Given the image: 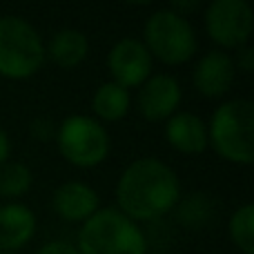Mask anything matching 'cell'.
<instances>
[{"instance_id": "obj_20", "label": "cell", "mask_w": 254, "mask_h": 254, "mask_svg": "<svg viewBox=\"0 0 254 254\" xmlns=\"http://www.w3.org/2000/svg\"><path fill=\"white\" fill-rule=\"evenodd\" d=\"M36 254H78V250H76V246H71L67 241H49Z\"/></svg>"}, {"instance_id": "obj_21", "label": "cell", "mask_w": 254, "mask_h": 254, "mask_svg": "<svg viewBox=\"0 0 254 254\" xmlns=\"http://www.w3.org/2000/svg\"><path fill=\"white\" fill-rule=\"evenodd\" d=\"M9 154H11V143H9L7 131L0 127V165H4V161L9 158Z\"/></svg>"}, {"instance_id": "obj_17", "label": "cell", "mask_w": 254, "mask_h": 254, "mask_svg": "<svg viewBox=\"0 0 254 254\" xmlns=\"http://www.w3.org/2000/svg\"><path fill=\"white\" fill-rule=\"evenodd\" d=\"M31 188V172L25 163L0 165V196L18 198Z\"/></svg>"}, {"instance_id": "obj_7", "label": "cell", "mask_w": 254, "mask_h": 254, "mask_svg": "<svg viewBox=\"0 0 254 254\" xmlns=\"http://www.w3.org/2000/svg\"><path fill=\"white\" fill-rule=\"evenodd\" d=\"M252 27L254 16L246 0H214L205 11L207 34L225 49H239L248 45Z\"/></svg>"}, {"instance_id": "obj_19", "label": "cell", "mask_w": 254, "mask_h": 254, "mask_svg": "<svg viewBox=\"0 0 254 254\" xmlns=\"http://www.w3.org/2000/svg\"><path fill=\"white\" fill-rule=\"evenodd\" d=\"M234 67L241 71H246V74H250L254 69V49L250 45H243V47L237 49V61H234Z\"/></svg>"}, {"instance_id": "obj_3", "label": "cell", "mask_w": 254, "mask_h": 254, "mask_svg": "<svg viewBox=\"0 0 254 254\" xmlns=\"http://www.w3.org/2000/svg\"><path fill=\"white\" fill-rule=\"evenodd\" d=\"M78 254H147V239L138 223L116 207H98L78 232Z\"/></svg>"}, {"instance_id": "obj_4", "label": "cell", "mask_w": 254, "mask_h": 254, "mask_svg": "<svg viewBox=\"0 0 254 254\" xmlns=\"http://www.w3.org/2000/svg\"><path fill=\"white\" fill-rule=\"evenodd\" d=\"M45 58L43 38L29 20L0 16V76L9 80L31 78Z\"/></svg>"}, {"instance_id": "obj_11", "label": "cell", "mask_w": 254, "mask_h": 254, "mask_svg": "<svg viewBox=\"0 0 254 254\" xmlns=\"http://www.w3.org/2000/svg\"><path fill=\"white\" fill-rule=\"evenodd\" d=\"M52 205L61 219L69 223H85L98 210V194L83 181H67L56 188Z\"/></svg>"}, {"instance_id": "obj_5", "label": "cell", "mask_w": 254, "mask_h": 254, "mask_svg": "<svg viewBox=\"0 0 254 254\" xmlns=\"http://www.w3.org/2000/svg\"><path fill=\"white\" fill-rule=\"evenodd\" d=\"M145 47L152 56L167 65L188 63L196 54L198 40L196 31L190 20L181 13L167 9H158L145 22Z\"/></svg>"}, {"instance_id": "obj_22", "label": "cell", "mask_w": 254, "mask_h": 254, "mask_svg": "<svg viewBox=\"0 0 254 254\" xmlns=\"http://www.w3.org/2000/svg\"><path fill=\"white\" fill-rule=\"evenodd\" d=\"M0 254H16V252H0Z\"/></svg>"}, {"instance_id": "obj_10", "label": "cell", "mask_w": 254, "mask_h": 254, "mask_svg": "<svg viewBox=\"0 0 254 254\" xmlns=\"http://www.w3.org/2000/svg\"><path fill=\"white\" fill-rule=\"evenodd\" d=\"M234 74H237L234 58L221 49H212L203 54L194 67V87L207 98H219L232 87Z\"/></svg>"}, {"instance_id": "obj_16", "label": "cell", "mask_w": 254, "mask_h": 254, "mask_svg": "<svg viewBox=\"0 0 254 254\" xmlns=\"http://www.w3.org/2000/svg\"><path fill=\"white\" fill-rule=\"evenodd\" d=\"M228 232L232 243L237 246V250L243 254H254V205L246 203L241 205L228 223Z\"/></svg>"}, {"instance_id": "obj_12", "label": "cell", "mask_w": 254, "mask_h": 254, "mask_svg": "<svg viewBox=\"0 0 254 254\" xmlns=\"http://www.w3.org/2000/svg\"><path fill=\"white\" fill-rule=\"evenodd\" d=\"M165 138L176 152L201 154L207 149V125L192 112H176L167 119Z\"/></svg>"}, {"instance_id": "obj_14", "label": "cell", "mask_w": 254, "mask_h": 254, "mask_svg": "<svg viewBox=\"0 0 254 254\" xmlns=\"http://www.w3.org/2000/svg\"><path fill=\"white\" fill-rule=\"evenodd\" d=\"M89 52V40L80 29H61L49 38V45L45 47V56H49V61L56 63L63 69H71L78 67L80 63L87 58Z\"/></svg>"}, {"instance_id": "obj_13", "label": "cell", "mask_w": 254, "mask_h": 254, "mask_svg": "<svg viewBox=\"0 0 254 254\" xmlns=\"http://www.w3.org/2000/svg\"><path fill=\"white\" fill-rule=\"evenodd\" d=\"M36 232V214L22 203L0 207V250L13 252L27 246Z\"/></svg>"}, {"instance_id": "obj_2", "label": "cell", "mask_w": 254, "mask_h": 254, "mask_svg": "<svg viewBox=\"0 0 254 254\" xmlns=\"http://www.w3.org/2000/svg\"><path fill=\"white\" fill-rule=\"evenodd\" d=\"M207 145L225 161L250 165L254 158V103L234 98L216 107L207 125Z\"/></svg>"}, {"instance_id": "obj_9", "label": "cell", "mask_w": 254, "mask_h": 254, "mask_svg": "<svg viewBox=\"0 0 254 254\" xmlns=\"http://www.w3.org/2000/svg\"><path fill=\"white\" fill-rule=\"evenodd\" d=\"M181 105V85L174 76L154 74L140 85L138 110L147 121H165Z\"/></svg>"}, {"instance_id": "obj_18", "label": "cell", "mask_w": 254, "mask_h": 254, "mask_svg": "<svg viewBox=\"0 0 254 254\" xmlns=\"http://www.w3.org/2000/svg\"><path fill=\"white\" fill-rule=\"evenodd\" d=\"M31 136L40 140H49L56 136V125L49 119H36V121H31Z\"/></svg>"}, {"instance_id": "obj_6", "label": "cell", "mask_w": 254, "mask_h": 254, "mask_svg": "<svg viewBox=\"0 0 254 254\" xmlns=\"http://www.w3.org/2000/svg\"><path fill=\"white\" fill-rule=\"evenodd\" d=\"M56 145L65 161L76 167H96L110 154V134L101 121L71 114L56 127Z\"/></svg>"}, {"instance_id": "obj_15", "label": "cell", "mask_w": 254, "mask_h": 254, "mask_svg": "<svg viewBox=\"0 0 254 254\" xmlns=\"http://www.w3.org/2000/svg\"><path fill=\"white\" fill-rule=\"evenodd\" d=\"M92 107L101 121H121L129 112V89L107 80L94 92Z\"/></svg>"}, {"instance_id": "obj_1", "label": "cell", "mask_w": 254, "mask_h": 254, "mask_svg": "<svg viewBox=\"0 0 254 254\" xmlns=\"http://www.w3.org/2000/svg\"><path fill=\"white\" fill-rule=\"evenodd\" d=\"M181 198V183L176 172L161 158H136L123 170L116 183V210L131 219L154 221L167 214Z\"/></svg>"}, {"instance_id": "obj_8", "label": "cell", "mask_w": 254, "mask_h": 254, "mask_svg": "<svg viewBox=\"0 0 254 254\" xmlns=\"http://www.w3.org/2000/svg\"><path fill=\"white\" fill-rule=\"evenodd\" d=\"M107 69L121 87H140L152 76V54L143 40L121 38L107 54Z\"/></svg>"}]
</instances>
